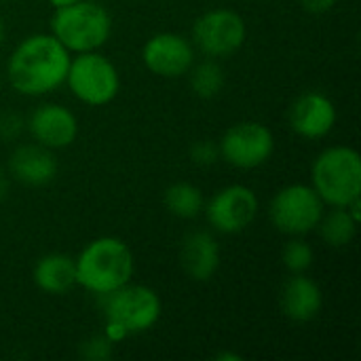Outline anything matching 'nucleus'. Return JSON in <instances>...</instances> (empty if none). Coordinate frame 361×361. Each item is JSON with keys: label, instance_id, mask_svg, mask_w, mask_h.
<instances>
[{"label": "nucleus", "instance_id": "nucleus-8", "mask_svg": "<svg viewBox=\"0 0 361 361\" xmlns=\"http://www.w3.org/2000/svg\"><path fill=\"white\" fill-rule=\"evenodd\" d=\"M218 148H220V157L233 167L254 169L271 159L275 150V137L267 125L247 121L226 129Z\"/></svg>", "mask_w": 361, "mask_h": 361}, {"label": "nucleus", "instance_id": "nucleus-9", "mask_svg": "<svg viewBox=\"0 0 361 361\" xmlns=\"http://www.w3.org/2000/svg\"><path fill=\"white\" fill-rule=\"evenodd\" d=\"M245 34L243 17L228 8L207 11L192 25V42L207 57H226L239 51L245 42Z\"/></svg>", "mask_w": 361, "mask_h": 361}, {"label": "nucleus", "instance_id": "nucleus-20", "mask_svg": "<svg viewBox=\"0 0 361 361\" xmlns=\"http://www.w3.org/2000/svg\"><path fill=\"white\" fill-rule=\"evenodd\" d=\"M190 87L199 97H216L224 87V72L214 59H205L203 63L195 66L190 74Z\"/></svg>", "mask_w": 361, "mask_h": 361}, {"label": "nucleus", "instance_id": "nucleus-23", "mask_svg": "<svg viewBox=\"0 0 361 361\" xmlns=\"http://www.w3.org/2000/svg\"><path fill=\"white\" fill-rule=\"evenodd\" d=\"M190 157L199 165H214L220 159V148L212 142H197L190 150Z\"/></svg>", "mask_w": 361, "mask_h": 361}, {"label": "nucleus", "instance_id": "nucleus-11", "mask_svg": "<svg viewBox=\"0 0 361 361\" xmlns=\"http://www.w3.org/2000/svg\"><path fill=\"white\" fill-rule=\"evenodd\" d=\"M144 66L163 78H178L190 72L195 63V51L190 40L180 34L163 32L146 40L142 49Z\"/></svg>", "mask_w": 361, "mask_h": 361}, {"label": "nucleus", "instance_id": "nucleus-16", "mask_svg": "<svg viewBox=\"0 0 361 361\" xmlns=\"http://www.w3.org/2000/svg\"><path fill=\"white\" fill-rule=\"evenodd\" d=\"M180 260L186 275L195 281H209L220 264V247L212 233L195 231L182 241Z\"/></svg>", "mask_w": 361, "mask_h": 361}, {"label": "nucleus", "instance_id": "nucleus-4", "mask_svg": "<svg viewBox=\"0 0 361 361\" xmlns=\"http://www.w3.org/2000/svg\"><path fill=\"white\" fill-rule=\"evenodd\" d=\"M313 188L326 205L347 207L361 197L360 152L349 146H332L324 150L311 169Z\"/></svg>", "mask_w": 361, "mask_h": 361}, {"label": "nucleus", "instance_id": "nucleus-22", "mask_svg": "<svg viewBox=\"0 0 361 361\" xmlns=\"http://www.w3.org/2000/svg\"><path fill=\"white\" fill-rule=\"evenodd\" d=\"M112 345L108 336H93L80 345V355L89 361H106L112 357Z\"/></svg>", "mask_w": 361, "mask_h": 361}, {"label": "nucleus", "instance_id": "nucleus-1", "mask_svg": "<svg viewBox=\"0 0 361 361\" xmlns=\"http://www.w3.org/2000/svg\"><path fill=\"white\" fill-rule=\"evenodd\" d=\"M70 59V51L53 34L27 36L8 57V82L21 95L51 93L66 82Z\"/></svg>", "mask_w": 361, "mask_h": 361}, {"label": "nucleus", "instance_id": "nucleus-28", "mask_svg": "<svg viewBox=\"0 0 361 361\" xmlns=\"http://www.w3.org/2000/svg\"><path fill=\"white\" fill-rule=\"evenodd\" d=\"M218 361H222V360H233V361H241V357L239 355H231V353H220L218 357H216Z\"/></svg>", "mask_w": 361, "mask_h": 361}, {"label": "nucleus", "instance_id": "nucleus-7", "mask_svg": "<svg viewBox=\"0 0 361 361\" xmlns=\"http://www.w3.org/2000/svg\"><path fill=\"white\" fill-rule=\"evenodd\" d=\"M324 201L313 186L290 184L281 188L269 207V218L279 233L300 237L317 228L324 216Z\"/></svg>", "mask_w": 361, "mask_h": 361}, {"label": "nucleus", "instance_id": "nucleus-27", "mask_svg": "<svg viewBox=\"0 0 361 361\" xmlns=\"http://www.w3.org/2000/svg\"><path fill=\"white\" fill-rule=\"evenodd\" d=\"M55 8H59V6H68V4H74V2H78V0H49Z\"/></svg>", "mask_w": 361, "mask_h": 361}, {"label": "nucleus", "instance_id": "nucleus-21", "mask_svg": "<svg viewBox=\"0 0 361 361\" xmlns=\"http://www.w3.org/2000/svg\"><path fill=\"white\" fill-rule=\"evenodd\" d=\"M281 260L290 273H305L313 264V247L302 239H292L286 243Z\"/></svg>", "mask_w": 361, "mask_h": 361}, {"label": "nucleus", "instance_id": "nucleus-17", "mask_svg": "<svg viewBox=\"0 0 361 361\" xmlns=\"http://www.w3.org/2000/svg\"><path fill=\"white\" fill-rule=\"evenodd\" d=\"M34 283L47 294H66L76 283L74 258L66 254H47L34 267Z\"/></svg>", "mask_w": 361, "mask_h": 361}, {"label": "nucleus", "instance_id": "nucleus-14", "mask_svg": "<svg viewBox=\"0 0 361 361\" xmlns=\"http://www.w3.org/2000/svg\"><path fill=\"white\" fill-rule=\"evenodd\" d=\"M8 171L17 182L44 186L57 176V161L49 148L40 144H23L11 154Z\"/></svg>", "mask_w": 361, "mask_h": 361}, {"label": "nucleus", "instance_id": "nucleus-15", "mask_svg": "<svg viewBox=\"0 0 361 361\" xmlns=\"http://www.w3.org/2000/svg\"><path fill=\"white\" fill-rule=\"evenodd\" d=\"M281 311L292 322H311L319 315L324 296L319 286L305 273H292L281 288Z\"/></svg>", "mask_w": 361, "mask_h": 361}, {"label": "nucleus", "instance_id": "nucleus-5", "mask_svg": "<svg viewBox=\"0 0 361 361\" xmlns=\"http://www.w3.org/2000/svg\"><path fill=\"white\" fill-rule=\"evenodd\" d=\"M66 82L70 85L74 97L87 106L110 104L121 87L114 63L106 55L95 51L78 53L74 59H70Z\"/></svg>", "mask_w": 361, "mask_h": 361}, {"label": "nucleus", "instance_id": "nucleus-26", "mask_svg": "<svg viewBox=\"0 0 361 361\" xmlns=\"http://www.w3.org/2000/svg\"><path fill=\"white\" fill-rule=\"evenodd\" d=\"M6 195H8V180H6L4 173L0 171V203L6 199Z\"/></svg>", "mask_w": 361, "mask_h": 361}, {"label": "nucleus", "instance_id": "nucleus-18", "mask_svg": "<svg viewBox=\"0 0 361 361\" xmlns=\"http://www.w3.org/2000/svg\"><path fill=\"white\" fill-rule=\"evenodd\" d=\"M322 239L332 247H345L353 241L357 231V220L349 214L347 207H332L328 214L322 216L319 224Z\"/></svg>", "mask_w": 361, "mask_h": 361}, {"label": "nucleus", "instance_id": "nucleus-6", "mask_svg": "<svg viewBox=\"0 0 361 361\" xmlns=\"http://www.w3.org/2000/svg\"><path fill=\"white\" fill-rule=\"evenodd\" d=\"M106 324L121 328L127 336L150 330L161 317V298L148 286H129L104 296Z\"/></svg>", "mask_w": 361, "mask_h": 361}, {"label": "nucleus", "instance_id": "nucleus-13", "mask_svg": "<svg viewBox=\"0 0 361 361\" xmlns=\"http://www.w3.org/2000/svg\"><path fill=\"white\" fill-rule=\"evenodd\" d=\"M336 123V108L332 99L319 91H309L300 95L290 108L292 129L307 140L326 137Z\"/></svg>", "mask_w": 361, "mask_h": 361}, {"label": "nucleus", "instance_id": "nucleus-29", "mask_svg": "<svg viewBox=\"0 0 361 361\" xmlns=\"http://www.w3.org/2000/svg\"><path fill=\"white\" fill-rule=\"evenodd\" d=\"M4 40V21H2V15H0V44Z\"/></svg>", "mask_w": 361, "mask_h": 361}, {"label": "nucleus", "instance_id": "nucleus-12", "mask_svg": "<svg viewBox=\"0 0 361 361\" xmlns=\"http://www.w3.org/2000/svg\"><path fill=\"white\" fill-rule=\"evenodd\" d=\"M27 129L36 140V144L49 150H59V148H68L76 140L78 121L74 112L61 104H42L32 112L27 121Z\"/></svg>", "mask_w": 361, "mask_h": 361}, {"label": "nucleus", "instance_id": "nucleus-3", "mask_svg": "<svg viewBox=\"0 0 361 361\" xmlns=\"http://www.w3.org/2000/svg\"><path fill=\"white\" fill-rule=\"evenodd\" d=\"M51 34L68 51H97L112 34V19L99 2L78 0L55 8V15L51 17Z\"/></svg>", "mask_w": 361, "mask_h": 361}, {"label": "nucleus", "instance_id": "nucleus-2", "mask_svg": "<svg viewBox=\"0 0 361 361\" xmlns=\"http://www.w3.org/2000/svg\"><path fill=\"white\" fill-rule=\"evenodd\" d=\"M74 264L76 283L99 296L123 288L133 275V254L118 237H99L87 243Z\"/></svg>", "mask_w": 361, "mask_h": 361}, {"label": "nucleus", "instance_id": "nucleus-30", "mask_svg": "<svg viewBox=\"0 0 361 361\" xmlns=\"http://www.w3.org/2000/svg\"><path fill=\"white\" fill-rule=\"evenodd\" d=\"M0 82H2V78H0Z\"/></svg>", "mask_w": 361, "mask_h": 361}, {"label": "nucleus", "instance_id": "nucleus-24", "mask_svg": "<svg viewBox=\"0 0 361 361\" xmlns=\"http://www.w3.org/2000/svg\"><path fill=\"white\" fill-rule=\"evenodd\" d=\"M21 118L13 112H0V137H15L21 131Z\"/></svg>", "mask_w": 361, "mask_h": 361}, {"label": "nucleus", "instance_id": "nucleus-10", "mask_svg": "<svg viewBox=\"0 0 361 361\" xmlns=\"http://www.w3.org/2000/svg\"><path fill=\"white\" fill-rule=\"evenodd\" d=\"M205 207L207 222L226 235L245 231L258 214V197L252 188L233 184L218 190Z\"/></svg>", "mask_w": 361, "mask_h": 361}, {"label": "nucleus", "instance_id": "nucleus-19", "mask_svg": "<svg viewBox=\"0 0 361 361\" xmlns=\"http://www.w3.org/2000/svg\"><path fill=\"white\" fill-rule=\"evenodd\" d=\"M203 205L205 201H203L201 190L188 182L171 184L165 190V207L169 209V214L178 218H195L201 214Z\"/></svg>", "mask_w": 361, "mask_h": 361}, {"label": "nucleus", "instance_id": "nucleus-25", "mask_svg": "<svg viewBox=\"0 0 361 361\" xmlns=\"http://www.w3.org/2000/svg\"><path fill=\"white\" fill-rule=\"evenodd\" d=\"M305 11L309 13H315V15H322V13H328L338 0H300Z\"/></svg>", "mask_w": 361, "mask_h": 361}]
</instances>
